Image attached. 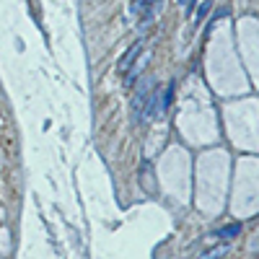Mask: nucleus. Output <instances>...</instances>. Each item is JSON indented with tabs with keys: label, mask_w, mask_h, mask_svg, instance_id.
Instances as JSON below:
<instances>
[{
	"label": "nucleus",
	"mask_w": 259,
	"mask_h": 259,
	"mask_svg": "<svg viewBox=\"0 0 259 259\" xmlns=\"http://www.w3.org/2000/svg\"><path fill=\"white\" fill-rule=\"evenodd\" d=\"M163 0H132L130 3V16L138 21V24H148L155 18V13L161 10Z\"/></svg>",
	"instance_id": "nucleus-1"
},
{
	"label": "nucleus",
	"mask_w": 259,
	"mask_h": 259,
	"mask_svg": "<svg viewBox=\"0 0 259 259\" xmlns=\"http://www.w3.org/2000/svg\"><path fill=\"white\" fill-rule=\"evenodd\" d=\"M153 88H155V83L151 78H145V81L135 88V96H132V119L135 122L143 119V111H145V104H148V96H151Z\"/></svg>",
	"instance_id": "nucleus-2"
},
{
	"label": "nucleus",
	"mask_w": 259,
	"mask_h": 259,
	"mask_svg": "<svg viewBox=\"0 0 259 259\" xmlns=\"http://www.w3.org/2000/svg\"><path fill=\"white\" fill-rule=\"evenodd\" d=\"M143 50H145V42H143V39H138L135 44H130V47H127V52L122 54V60L117 62V73H127L130 67L135 65V60H138L140 54H143Z\"/></svg>",
	"instance_id": "nucleus-3"
},
{
	"label": "nucleus",
	"mask_w": 259,
	"mask_h": 259,
	"mask_svg": "<svg viewBox=\"0 0 259 259\" xmlns=\"http://www.w3.org/2000/svg\"><path fill=\"white\" fill-rule=\"evenodd\" d=\"M161 111H163L161 94H158V88H153V91H151V96H148V104H145L143 119H155V117H161Z\"/></svg>",
	"instance_id": "nucleus-4"
},
{
	"label": "nucleus",
	"mask_w": 259,
	"mask_h": 259,
	"mask_svg": "<svg viewBox=\"0 0 259 259\" xmlns=\"http://www.w3.org/2000/svg\"><path fill=\"white\" fill-rule=\"evenodd\" d=\"M239 233H241V226H239V223H233V226H226V228L215 231V233H212V239L228 241V239H233V236H239Z\"/></svg>",
	"instance_id": "nucleus-5"
},
{
	"label": "nucleus",
	"mask_w": 259,
	"mask_h": 259,
	"mask_svg": "<svg viewBox=\"0 0 259 259\" xmlns=\"http://www.w3.org/2000/svg\"><path fill=\"white\" fill-rule=\"evenodd\" d=\"M207 10H210V3H207V0H205V3H202V5L197 8V13L192 16V21H195V24H200V21H202V18L207 16Z\"/></svg>",
	"instance_id": "nucleus-6"
},
{
	"label": "nucleus",
	"mask_w": 259,
	"mask_h": 259,
	"mask_svg": "<svg viewBox=\"0 0 259 259\" xmlns=\"http://www.w3.org/2000/svg\"><path fill=\"white\" fill-rule=\"evenodd\" d=\"M223 254H226V249H210L202 254V259H223Z\"/></svg>",
	"instance_id": "nucleus-7"
},
{
	"label": "nucleus",
	"mask_w": 259,
	"mask_h": 259,
	"mask_svg": "<svg viewBox=\"0 0 259 259\" xmlns=\"http://www.w3.org/2000/svg\"><path fill=\"white\" fill-rule=\"evenodd\" d=\"M179 5H189V0H179Z\"/></svg>",
	"instance_id": "nucleus-8"
}]
</instances>
